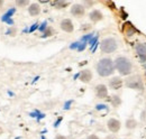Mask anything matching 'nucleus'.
I'll return each instance as SVG.
<instances>
[{"instance_id":"nucleus-1","label":"nucleus","mask_w":146,"mask_h":139,"mask_svg":"<svg viewBox=\"0 0 146 139\" xmlns=\"http://www.w3.org/2000/svg\"><path fill=\"white\" fill-rule=\"evenodd\" d=\"M96 70H97V73L102 76V77H108L110 75L113 74L115 72V63L113 61L109 58V57H105V58H101L97 65H96Z\"/></svg>"},{"instance_id":"nucleus-2","label":"nucleus","mask_w":146,"mask_h":139,"mask_svg":"<svg viewBox=\"0 0 146 139\" xmlns=\"http://www.w3.org/2000/svg\"><path fill=\"white\" fill-rule=\"evenodd\" d=\"M115 69L119 72L120 75L123 76H128L133 72V64L130 60L125 57V56H118L115 60Z\"/></svg>"},{"instance_id":"nucleus-3","label":"nucleus","mask_w":146,"mask_h":139,"mask_svg":"<svg viewBox=\"0 0 146 139\" xmlns=\"http://www.w3.org/2000/svg\"><path fill=\"white\" fill-rule=\"evenodd\" d=\"M124 84L131 90H137V91H143L144 89V83H143V79L141 75H133L129 76L125 80Z\"/></svg>"},{"instance_id":"nucleus-4","label":"nucleus","mask_w":146,"mask_h":139,"mask_svg":"<svg viewBox=\"0 0 146 139\" xmlns=\"http://www.w3.org/2000/svg\"><path fill=\"white\" fill-rule=\"evenodd\" d=\"M117 48H118L117 40L115 38H112V37L105 38L100 43V50H101V52L105 53V54H111V53L115 52Z\"/></svg>"},{"instance_id":"nucleus-5","label":"nucleus","mask_w":146,"mask_h":139,"mask_svg":"<svg viewBox=\"0 0 146 139\" xmlns=\"http://www.w3.org/2000/svg\"><path fill=\"white\" fill-rule=\"evenodd\" d=\"M71 15L76 18H82L86 15V7L81 3H74L71 7Z\"/></svg>"},{"instance_id":"nucleus-6","label":"nucleus","mask_w":146,"mask_h":139,"mask_svg":"<svg viewBox=\"0 0 146 139\" xmlns=\"http://www.w3.org/2000/svg\"><path fill=\"white\" fill-rule=\"evenodd\" d=\"M107 128L110 132L112 134H117L120 128H121V122L119 121L118 119H115V118H110L108 122H107Z\"/></svg>"},{"instance_id":"nucleus-7","label":"nucleus","mask_w":146,"mask_h":139,"mask_svg":"<svg viewBox=\"0 0 146 139\" xmlns=\"http://www.w3.org/2000/svg\"><path fill=\"white\" fill-rule=\"evenodd\" d=\"M94 93L98 99H106L108 97V87L105 84H98L94 87Z\"/></svg>"},{"instance_id":"nucleus-8","label":"nucleus","mask_w":146,"mask_h":139,"mask_svg":"<svg viewBox=\"0 0 146 139\" xmlns=\"http://www.w3.org/2000/svg\"><path fill=\"white\" fill-rule=\"evenodd\" d=\"M60 27H61V29L63 30V32H65V33H73V30H74V25H73L72 20L71 19H69V18H65V19H63L61 23H60Z\"/></svg>"},{"instance_id":"nucleus-9","label":"nucleus","mask_w":146,"mask_h":139,"mask_svg":"<svg viewBox=\"0 0 146 139\" xmlns=\"http://www.w3.org/2000/svg\"><path fill=\"white\" fill-rule=\"evenodd\" d=\"M124 85V81L119 76H113L109 80V87L112 90H119Z\"/></svg>"},{"instance_id":"nucleus-10","label":"nucleus","mask_w":146,"mask_h":139,"mask_svg":"<svg viewBox=\"0 0 146 139\" xmlns=\"http://www.w3.org/2000/svg\"><path fill=\"white\" fill-rule=\"evenodd\" d=\"M92 72L90 70L86 69L83 71H81L80 75H79V80L82 82V83H90L92 80Z\"/></svg>"},{"instance_id":"nucleus-11","label":"nucleus","mask_w":146,"mask_h":139,"mask_svg":"<svg viewBox=\"0 0 146 139\" xmlns=\"http://www.w3.org/2000/svg\"><path fill=\"white\" fill-rule=\"evenodd\" d=\"M89 19L91 20L92 23L97 24V23H99V21H101L104 19V14L100 10L94 9V10H92L91 13L89 14Z\"/></svg>"},{"instance_id":"nucleus-12","label":"nucleus","mask_w":146,"mask_h":139,"mask_svg":"<svg viewBox=\"0 0 146 139\" xmlns=\"http://www.w3.org/2000/svg\"><path fill=\"white\" fill-rule=\"evenodd\" d=\"M40 6H39V3H37V2H33V3H31L29 6H28V14H29V16H32V17H36L38 16L39 14H40Z\"/></svg>"},{"instance_id":"nucleus-13","label":"nucleus","mask_w":146,"mask_h":139,"mask_svg":"<svg viewBox=\"0 0 146 139\" xmlns=\"http://www.w3.org/2000/svg\"><path fill=\"white\" fill-rule=\"evenodd\" d=\"M51 5L54 7L55 9H64L68 8L70 6V1H64V0H55V1H51Z\"/></svg>"},{"instance_id":"nucleus-14","label":"nucleus","mask_w":146,"mask_h":139,"mask_svg":"<svg viewBox=\"0 0 146 139\" xmlns=\"http://www.w3.org/2000/svg\"><path fill=\"white\" fill-rule=\"evenodd\" d=\"M123 32H124L125 34H127L128 36H131V35L136 32V28L134 27V25H133L131 23L127 21V23H125V24L123 25Z\"/></svg>"},{"instance_id":"nucleus-15","label":"nucleus","mask_w":146,"mask_h":139,"mask_svg":"<svg viewBox=\"0 0 146 139\" xmlns=\"http://www.w3.org/2000/svg\"><path fill=\"white\" fill-rule=\"evenodd\" d=\"M135 48H136V52H137V54H138L141 57H146V47H145V45H143V44H137Z\"/></svg>"},{"instance_id":"nucleus-16","label":"nucleus","mask_w":146,"mask_h":139,"mask_svg":"<svg viewBox=\"0 0 146 139\" xmlns=\"http://www.w3.org/2000/svg\"><path fill=\"white\" fill-rule=\"evenodd\" d=\"M110 102H111V104H112L115 108H118V107L121 104V99H120L118 95H113V97H111Z\"/></svg>"},{"instance_id":"nucleus-17","label":"nucleus","mask_w":146,"mask_h":139,"mask_svg":"<svg viewBox=\"0 0 146 139\" xmlns=\"http://www.w3.org/2000/svg\"><path fill=\"white\" fill-rule=\"evenodd\" d=\"M15 5L18 8H25V7H28L31 5V2L28 0H16L15 1Z\"/></svg>"},{"instance_id":"nucleus-18","label":"nucleus","mask_w":146,"mask_h":139,"mask_svg":"<svg viewBox=\"0 0 146 139\" xmlns=\"http://www.w3.org/2000/svg\"><path fill=\"white\" fill-rule=\"evenodd\" d=\"M136 126H137V122L134 119H128L126 121V128L127 129H134V128H136Z\"/></svg>"},{"instance_id":"nucleus-19","label":"nucleus","mask_w":146,"mask_h":139,"mask_svg":"<svg viewBox=\"0 0 146 139\" xmlns=\"http://www.w3.org/2000/svg\"><path fill=\"white\" fill-rule=\"evenodd\" d=\"M8 35L9 36H16L17 35V28L16 27H10L9 29H8Z\"/></svg>"},{"instance_id":"nucleus-20","label":"nucleus","mask_w":146,"mask_h":139,"mask_svg":"<svg viewBox=\"0 0 146 139\" xmlns=\"http://www.w3.org/2000/svg\"><path fill=\"white\" fill-rule=\"evenodd\" d=\"M104 3L107 5L109 7V9H111V10H115L116 9V6H115V3L112 1H104Z\"/></svg>"},{"instance_id":"nucleus-21","label":"nucleus","mask_w":146,"mask_h":139,"mask_svg":"<svg viewBox=\"0 0 146 139\" xmlns=\"http://www.w3.org/2000/svg\"><path fill=\"white\" fill-rule=\"evenodd\" d=\"M52 33H53V29H52V28H47L44 35H45V36H51V35H52Z\"/></svg>"},{"instance_id":"nucleus-22","label":"nucleus","mask_w":146,"mask_h":139,"mask_svg":"<svg viewBox=\"0 0 146 139\" xmlns=\"http://www.w3.org/2000/svg\"><path fill=\"white\" fill-rule=\"evenodd\" d=\"M54 139H68L64 135H56Z\"/></svg>"},{"instance_id":"nucleus-23","label":"nucleus","mask_w":146,"mask_h":139,"mask_svg":"<svg viewBox=\"0 0 146 139\" xmlns=\"http://www.w3.org/2000/svg\"><path fill=\"white\" fill-rule=\"evenodd\" d=\"M94 2H92V1H84L83 2V6L86 7V6H91V5H93Z\"/></svg>"},{"instance_id":"nucleus-24","label":"nucleus","mask_w":146,"mask_h":139,"mask_svg":"<svg viewBox=\"0 0 146 139\" xmlns=\"http://www.w3.org/2000/svg\"><path fill=\"white\" fill-rule=\"evenodd\" d=\"M87 139H100L97 135H90V136H88V138Z\"/></svg>"},{"instance_id":"nucleus-25","label":"nucleus","mask_w":146,"mask_h":139,"mask_svg":"<svg viewBox=\"0 0 146 139\" xmlns=\"http://www.w3.org/2000/svg\"><path fill=\"white\" fill-rule=\"evenodd\" d=\"M3 5H5V1H3V0H0V9L2 8V6H3Z\"/></svg>"},{"instance_id":"nucleus-26","label":"nucleus","mask_w":146,"mask_h":139,"mask_svg":"<svg viewBox=\"0 0 146 139\" xmlns=\"http://www.w3.org/2000/svg\"><path fill=\"white\" fill-rule=\"evenodd\" d=\"M2 134H3V129H2V128H1V127H0V136H1V135H2Z\"/></svg>"}]
</instances>
